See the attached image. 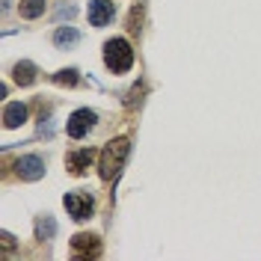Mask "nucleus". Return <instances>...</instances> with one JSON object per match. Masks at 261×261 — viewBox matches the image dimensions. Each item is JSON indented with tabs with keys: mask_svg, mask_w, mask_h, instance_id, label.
<instances>
[{
	"mask_svg": "<svg viewBox=\"0 0 261 261\" xmlns=\"http://www.w3.org/2000/svg\"><path fill=\"white\" fill-rule=\"evenodd\" d=\"M54 42L63 48V45H74L77 42V30H71V27H60L57 30V36H54Z\"/></svg>",
	"mask_w": 261,
	"mask_h": 261,
	"instance_id": "12",
	"label": "nucleus"
},
{
	"mask_svg": "<svg viewBox=\"0 0 261 261\" xmlns=\"http://www.w3.org/2000/svg\"><path fill=\"white\" fill-rule=\"evenodd\" d=\"M54 83H57V86H74V83H77V71H74V68H63V71L54 74Z\"/></svg>",
	"mask_w": 261,
	"mask_h": 261,
	"instance_id": "13",
	"label": "nucleus"
},
{
	"mask_svg": "<svg viewBox=\"0 0 261 261\" xmlns=\"http://www.w3.org/2000/svg\"><path fill=\"white\" fill-rule=\"evenodd\" d=\"M18 12H21V18H39L45 12V0H21Z\"/></svg>",
	"mask_w": 261,
	"mask_h": 261,
	"instance_id": "11",
	"label": "nucleus"
},
{
	"mask_svg": "<svg viewBox=\"0 0 261 261\" xmlns=\"http://www.w3.org/2000/svg\"><path fill=\"white\" fill-rule=\"evenodd\" d=\"M54 231H57V226H54V220H50V217H45V220H39V223H36V234H39V241H48Z\"/></svg>",
	"mask_w": 261,
	"mask_h": 261,
	"instance_id": "14",
	"label": "nucleus"
},
{
	"mask_svg": "<svg viewBox=\"0 0 261 261\" xmlns=\"http://www.w3.org/2000/svg\"><path fill=\"white\" fill-rule=\"evenodd\" d=\"M15 172H18V178L36 181V178L45 175V161H42L39 154H24V158H18L15 161Z\"/></svg>",
	"mask_w": 261,
	"mask_h": 261,
	"instance_id": "5",
	"label": "nucleus"
},
{
	"mask_svg": "<svg viewBox=\"0 0 261 261\" xmlns=\"http://www.w3.org/2000/svg\"><path fill=\"white\" fill-rule=\"evenodd\" d=\"M71 252H74V258H95V255H101V241L95 234H74Z\"/></svg>",
	"mask_w": 261,
	"mask_h": 261,
	"instance_id": "6",
	"label": "nucleus"
},
{
	"mask_svg": "<svg viewBox=\"0 0 261 261\" xmlns=\"http://www.w3.org/2000/svg\"><path fill=\"white\" fill-rule=\"evenodd\" d=\"M104 65L113 74H125L130 65H134V50H130L128 39H110L104 45Z\"/></svg>",
	"mask_w": 261,
	"mask_h": 261,
	"instance_id": "2",
	"label": "nucleus"
},
{
	"mask_svg": "<svg viewBox=\"0 0 261 261\" xmlns=\"http://www.w3.org/2000/svg\"><path fill=\"white\" fill-rule=\"evenodd\" d=\"M143 92H146V86H143V83H137V86H134V89H130V98H128V107H137V101H143Z\"/></svg>",
	"mask_w": 261,
	"mask_h": 261,
	"instance_id": "15",
	"label": "nucleus"
},
{
	"mask_svg": "<svg viewBox=\"0 0 261 261\" xmlns=\"http://www.w3.org/2000/svg\"><path fill=\"white\" fill-rule=\"evenodd\" d=\"M128 137H116L110 140L104 151H101V163H98V172H101V178L104 181H113L119 172H122V163L128 158Z\"/></svg>",
	"mask_w": 261,
	"mask_h": 261,
	"instance_id": "1",
	"label": "nucleus"
},
{
	"mask_svg": "<svg viewBox=\"0 0 261 261\" xmlns=\"http://www.w3.org/2000/svg\"><path fill=\"white\" fill-rule=\"evenodd\" d=\"M24 122H27V104L12 101V104L3 107V125H6V128H18V125H24Z\"/></svg>",
	"mask_w": 261,
	"mask_h": 261,
	"instance_id": "9",
	"label": "nucleus"
},
{
	"mask_svg": "<svg viewBox=\"0 0 261 261\" xmlns=\"http://www.w3.org/2000/svg\"><path fill=\"white\" fill-rule=\"evenodd\" d=\"M12 74H15V83H18V86H30V83L36 81V65L24 60V63H18L15 68H12Z\"/></svg>",
	"mask_w": 261,
	"mask_h": 261,
	"instance_id": "10",
	"label": "nucleus"
},
{
	"mask_svg": "<svg viewBox=\"0 0 261 261\" xmlns=\"http://www.w3.org/2000/svg\"><path fill=\"white\" fill-rule=\"evenodd\" d=\"M98 116L92 113V110H77V113L68 116V125H65V134L71 137V140H81V137H86L89 130H92V125H95Z\"/></svg>",
	"mask_w": 261,
	"mask_h": 261,
	"instance_id": "4",
	"label": "nucleus"
},
{
	"mask_svg": "<svg viewBox=\"0 0 261 261\" xmlns=\"http://www.w3.org/2000/svg\"><path fill=\"white\" fill-rule=\"evenodd\" d=\"M86 15H89V24H92V27H104V24H110V18L116 15V6L110 0H92Z\"/></svg>",
	"mask_w": 261,
	"mask_h": 261,
	"instance_id": "7",
	"label": "nucleus"
},
{
	"mask_svg": "<svg viewBox=\"0 0 261 261\" xmlns=\"http://www.w3.org/2000/svg\"><path fill=\"white\" fill-rule=\"evenodd\" d=\"M65 211L71 220H89L92 211H95V202H92V196L89 193H81V190H74V193H65L63 199Z\"/></svg>",
	"mask_w": 261,
	"mask_h": 261,
	"instance_id": "3",
	"label": "nucleus"
},
{
	"mask_svg": "<svg viewBox=\"0 0 261 261\" xmlns=\"http://www.w3.org/2000/svg\"><path fill=\"white\" fill-rule=\"evenodd\" d=\"M95 161V151L92 148H77V151H71L68 158H65V166H68V172L71 175H83L89 166Z\"/></svg>",
	"mask_w": 261,
	"mask_h": 261,
	"instance_id": "8",
	"label": "nucleus"
}]
</instances>
